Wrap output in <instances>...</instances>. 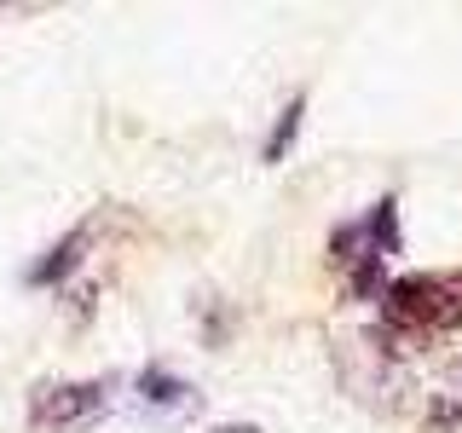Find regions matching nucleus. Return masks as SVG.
<instances>
[{
	"mask_svg": "<svg viewBox=\"0 0 462 433\" xmlns=\"http://www.w3.org/2000/svg\"><path fill=\"white\" fill-rule=\"evenodd\" d=\"M387 318L411 329H457L462 324V278H399L387 283Z\"/></svg>",
	"mask_w": 462,
	"mask_h": 433,
	"instance_id": "nucleus-1",
	"label": "nucleus"
},
{
	"mask_svg": "<svg viewBox=\"0 0 462 433\" xmlns=\"http://www.w3.org/2000/svg\"><path fill=\"white\" fill-rule=\"evenodd\" d=\"M98 410H105V382H47L29 399V422L47 428V433L81 428V422H93Z\"/></svg>",
	"mask_w": 462,
	"mask_h": 433,
	"instance_id": "nucleus-2",
	"label": "nucleus"
},
{
	"mask_svg": "<svg viewBox=\"0 0 462 433\" xmlns=\"http://www.w3.org/2000/svg\"><path fill=\"white\" fill-rule=\"evenodd\" d=\"M139 404H144L151 416L180 422V416L197 410V387L180 382V375H168V370H144V375H139Z\"/></svg>",
	"mask_w": 462,
	"mask_h": 433,
	"instance_id": "nucleus-3",
	"label": "nucleus"
},
{
	"mask_svg": "<svg viewBox=\"0 0 462 433\" xmlns=\"http://www.w3.org/2000/svg\"><path fill=\"white\" fill-rule=\"evenodd\" d=\"M81 254H87V231H69V237H58L52 249H47V260H35L29 266V283H58V278H69V272L81 266Z\"/></svg>",
	"mask_w": 462,
	"mask_h": 433,
	"instance_id": "nucleus-4",
	"label": "nucleus"
},
{
	"mask_svg": "<svg viewBox=\"0 0 462 433\" xmlns=\"http://www.w3.org/2000/svg\"><path fill=\"white\" fill-rule=\"evenodd\" d=\"M300 115H307V98H289L283 115H278V127H272V139L260 144V162H283L289 156V144H295V127H300Z\"/></svg>",
	"mask_w": 462,
	"mask_h": 433,
	"instance_id": "nucleus-5",
	"label": "nucleus"
},
{
	"mask_svg": "<svg viewBox=\"0 0 462 433\" xmlns=\"http://www.w3.org/2000/svg\"><path fill=\"white\" fill-rule=\"evenodd\" d=\"M393 214H399V202L393 197H382V202H375V214H370V243H375V254H399V226H393Z\"/></svg>",
	"mask_w": 462,
	"mask_h": 433,
	"instance_id": "nucleus-6",
	"label": "nucleus"
},
{
	"mask_svg": "<svg viewBox=\"0 0 462 433\" xmlns=\"http://www.w3.org/2000/svg\"><path fill=\"white\" fill-rule=\"evenodd\" d=\"M214 433H260V428H214Z\"/></svg>",
	"mask_w": 462,
	"mask_h": 433,
	"instance_id": "nucleus-7",
	"label": "nucleus"
}]
</instances>
